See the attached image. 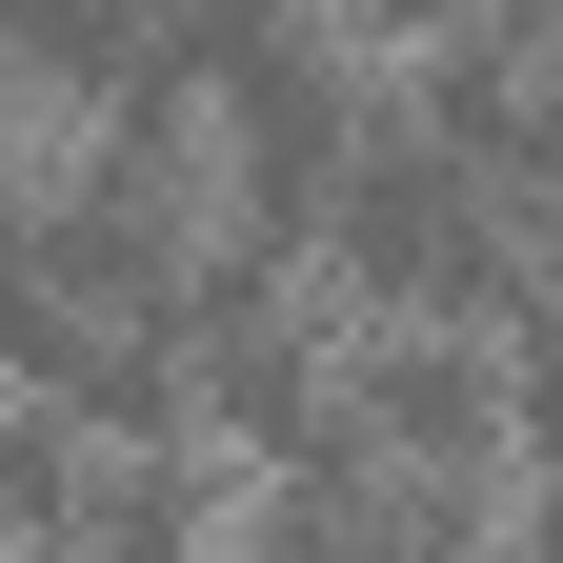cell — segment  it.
<instances>
[{"label": "cell", "mask_w": 563, "mask_h": 563, "mask_svg": "<svg viewBox=\"0 0 563 563\" xmlns=\"http://www.w3.org/2000/svg\"><path fill=\"white\" fill-rule=\"evenodd\" d=\"M342 443L402 463V483H504L523 463V383L483 322H363L342 342Z\"/></svg>", "instance_id": "6da1fadb"}]
</instances>
